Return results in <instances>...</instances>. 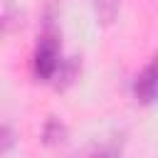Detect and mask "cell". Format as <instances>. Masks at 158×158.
<instances>
[{
	"label": "cell",
	"mask_w": 158,
	"mask_h": 158,
	"mask_svg": "<svg viewBox=\"0 0 158 158\" xmlns=\"http://www.w3.org/2000/svg\"><path fill=\"white\" fill-rule=\"evenodd\" d=\"M64 57H62V42H59V32L52 22V15L44 17V30L37 37L35 52H32V74L37 81H54L59 69L64 67Z\"/></svg>",
	"instance_id": "1"
},
{
	"label": "cell",
	"mask_w": 158,
	"mask_h": 158,
	"mask_svg": "<svg viewBox=\"0 0 158 158\" xmlns=\"http://www.w3.org/2000/svg\"><path fill=\"white\" fill-rule=\"evenodd\" d=\"M131 91H133V99L143 106H151V104L158 101V52L136 74V79L131 84Z\"/></svg>",
	"instance_id": "2"
},
{
	"label": "cell",
	"mask_w": 158,
	"mask_h": 158,
	"mask_svg": "<svg viewBox=\"0 0 158 158\" xmlns=\"http://www.w3.org/2000/svg\"><path fill=\"white\" fill-rule=\"evenodd\" d=\"M121 156H123V138L121 136H111L109 141H104L96 148H91L86 158H121Z\"/></svg>",
	"instance_id": "3"
},
{
	"label": "cell",
	"mask_w": 158,
	"mask_h": 158,
	"mask_svg": "<svg viewBox=\"0 0 158 158\" xmlns=\"http://www.w3.org/2000/svg\"><path fill=\"white\" fill-rule=\"evenodd\" d=\"M64 138H67V126H64L59 118L49 116V118L44 121V128H42V141H44L47 146H57V143H62Z\"/></svg>",
	"instance_id": "4"
},
{
	"label": "cell",
	"mask_w": 158,
	"mask_h": 158,
	"mask_svg": "<svg viewBox=\"0 0 158 158\" xmlns=\"http://www.w3.org/2000/svg\"><path fill=\"white\" fill-rule=\"evenodd\" d=\"M116 10H118V0H96V12H99L101 22H111Z\"/></svg>",
	"instance_id": "5"
},
{
	"label": "cell",
	"mask_w": 158,
	"mask_h": 158,
	"mask_svg": "<svg viewBox=\"0 0 158 158\" xmlns=\"http://www.w3.org/2000/svg\"><path fill=\"white\" fill-rule=\"evenodd\" d=\"M12 143H15V138H12V128L5 123V126H2V153H10Z\"/></svg>",
	"instance_id": "6"
}]
</instances>
